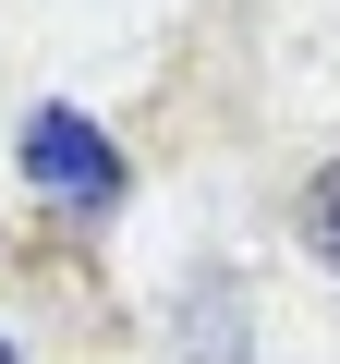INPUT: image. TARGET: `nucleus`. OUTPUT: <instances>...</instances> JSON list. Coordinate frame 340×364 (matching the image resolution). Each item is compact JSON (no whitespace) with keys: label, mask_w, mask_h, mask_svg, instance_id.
I'll return each mask as SVG.
<instances>
[{"label":"nucleus","mask_w":340,"mask_h":364,"mask_svg":"<svg viewBox=\"0 0 340 364\" xmlns=\"http://www.w3.org/2000/svg\"><path fill=\"white\" fill-rule=\"evenodd\" d=\"M25 182L61 207H122V146L85 122V109H37L25 122Z\"/></svg>","instance_id":"obj_1"},{"label":"nucleus","mask_w":340,"mask_h":364,"mask_svg":"<svg viewBox=\"0 0 340 364\" xmlns=\"http://www.w3.org/2000/svg\"><path fill=\"white\" fill-rule=\"evenodd\" d=\"M304 231H316V255H328V267H340V158H328V170H316V195H304Z\"/></svg>","instance_id":"obj_2"},{"label":"nucleus","mask_w":340,"mask_h":364,"mask_svg":"<svg viewBox=\"0 0 340 364\" xmlns=\"http://www.w3.org/2000/svg\"><path fill=\"white\" fill-rule=\"evenodd\" d=\"M0 364H25V352H13V340H0Z\"/></svg>","instance_id":"obj_3"}]
</instances>
